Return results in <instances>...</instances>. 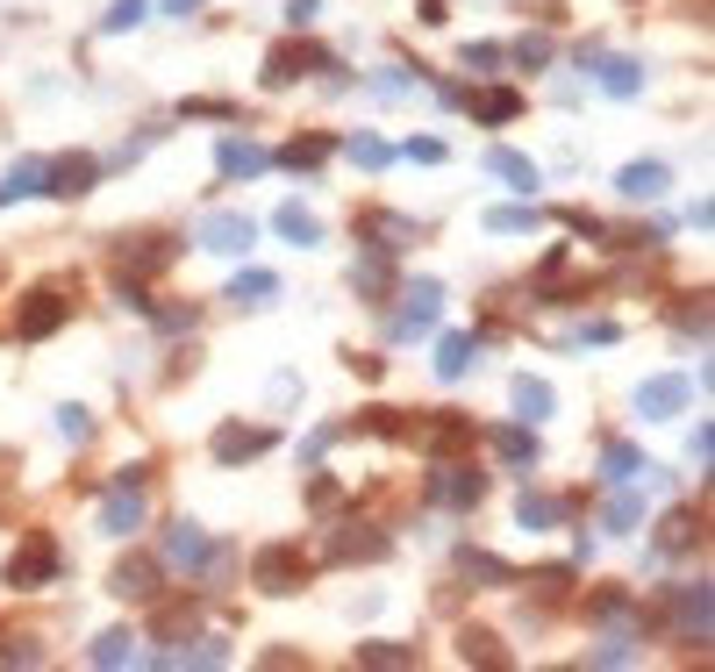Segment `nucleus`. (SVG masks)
I'll return each instance as SVG.
<instances>
[{
    "instance_id": "obj_32",
    "label": "nucleus",
    "mask_w": 715,
    "mask_h": 672,
    "mask_svg": "<svg viewBox=\"0 0 715 672\" xmlns=\"http://www.w3.org/2000/svg\"><path fill=\"white\" fill-rule=\"evenodd\" d=\"M487 229H494V237H529V229H544V215H537L529 201H515V207H494Z\"/></svg>"
},
{
    "instance_id": "obj_40",
    "label": "nucleus",
    "mask_w": 715,
    "mask_h": 672,
    "mask_svg": "<svg viewBox=\"0 0 715 672\" xmlns=\"http://www.w3.org/2000/svg\"><path fill=\"white\" fill-rule=\"evenodd\" d=\"M494 451L509 458V466H537V436L529 430H494Z\"/></svg>"
},
{
    "instance_id": "obj_7",
    "label": "nucleus",
    "mask_w": 715,
    "mask_h": 672,
    "mask_svg": "<svg viewBox=\"0 0 715 672\" xmlns=\"http://www.w3.org/2000/svg\"><path fill=\"white\" fill-rule=\"evenodd\" d=\"M258 586H265V594H293V586H301V558H293V544H265V551H258Z\"/></svg>"
},
{
    "instance_id": "obj_19",
    "label": "nucleus",
    "mask_w": 715,
    "mask_h": 672,
    "mask_svg": "<svg viewBox=\"0 0 715 672\" xmlns=\"http://www.w3.org/2000/svg\"><path fill=\"white\" fill-rule=\"evenodd\" d=\"M487 173H494V179H509V187L523 193V201L537 193V165H529L523 151H509V143H501V151H487Z\"/></svg>"
},
{
    "instance_id": "obj_43",
    "label": "nucleus",
    "mask_w": 715,
    "mask_h": 672,
    "mask_svg": "<svg viewBox=\"0 0 715 672\" xmlns=\"http://www.w3.org/2000/svg\"><path fill=\"white\" fill-rule=\"evenodd\" d=\"M351 165H365V173H379V165H393V151L379 137H351Z\"/></svg>"
},
{
    "instance_id": "obj_48",
    "label": "nucleus",
    "mask_w": 715,
    "mask_h": 672,
    "mask_svg": "<svg viewBox=\"0 0 715 672\" xmlns=\"http://www.w3.org/2000/svg\"><path fill=\"white\" fill-rule=\"evenodd\" d=\"M315 8H323V0H287V22H293V29H308V22H315Z\"/></svg>"
},
{
    "instance_id": "obj_4",
    "label": "nucleus",
    "mask_w": 715,
    "mask_h": 672,
    "mask_svg": "<svg viewBox=\"0 0 715 672\" xmlns=\"http://www.w3.org/2000/svg\"><path fill=\"white\" fill-rule=\"evenodd\" d=\"M308 72H329V51H315V43H279V51L265 58V87H293Z\"/></svg>"
},
{
    "instance_id": "obj_9",
    "label": "nucleus",
    "mask_w": 715,
    "mask_h": 672,
    "mask_svg": "<svg viewBox=\"0 0 715 672\" xmlns=\"http://www.w3.org/2000/svg\"><path fill=\"white\" fill-rule=\"evenodd\" d=\"M58 322H65V301H58V293H29L22 315H15V337H22V344H43Z\"/></svg>"
},
{
    "instance_id": "obj_47",
    "label": "nucleus",
    "mask_w": 715,
    "mask_h": 672,
    "mask_svg": "<svg viewBox=\"0 0 715 672\" xmlns=\"http://www.w3.org/2000/svg\"><path fill=\"white\" fill-rule=\"evenodd\" d=\"M358 287H365V293H387V265H379V251H373V258H365V265H358Z\"/></svg>"
},
{
    "instance_id": "obj_11",
    "label": "nucleus",
    "mask_w": 715,
    "mask_h": 672,
    "mask_svg": "<svg viewBox=\"0 0 715 672\" xmlns=\"http://www.w3.org/2000/svg\"><path fill=\"white\" fill-rule=\"evenodd\" d=\"M208 558H215V544L201 536V522H172V530H165V566H187V572H201Z\"/></svg>"
},
{
    "instance_id": "obj_24",
    "label": "nucleus",
    "mask_w": 715,
    "mask_h": 672,
    "mask_svg": "<svg viewBox=\"0 0 715 672\" xmlns=\"http://www.w3.org/2000/svg\"><path fill=\"white\" fill-rule=\"evenodd\" d=\"M273 229H279V237H287L293 243V251H308V243H323V223H315V215H308V207H279V215H273Z\"/></svg>"
},
{
    "instance_id": "obj_2",
    "label": "nucleus",
    "mask_w": 715,
    "mask_h": 672,
    "mask_svg": "<svg viewBox=\"0 0 715 672\" xmlns=\"http://www.w3.org/2000/svg\"><path fill=\"white\" fill-rule=\"evenodd\" d=\"M58 572H65V551H58L51 536L36 530L29 544H22V558H15V566H8V586H51Z\"/></svg>"
},
{
    "instance_id": "obj_36",
    "label": "nucleus",
    "mask_w": 715,
    "mask_h": 672,
    "mask_svg": "<svg viewBox=\"0 0 715 672\" xmlns=\"http://www.w3.org/2000/svg\"><path fill=\"white\" fill-rule=\"evenodd\" d=\"M29 193H43V165H15V173L0 179V207H15V201H29Z\"/></svg>"
},
{
    "instance_id": "obj_12",
    "label": "nucleus",
    "mask_w": 715,
    "mask_h": 672,
    "mask_svg": "<svg viewBox=\"0 0 715 672\" xmlns=\"http://www.w3.org/2000/svg\"><path fill=\"white\" fill-rule=\"evenodd\" d=\"M665 187H673V173H665L658 157H644V165H623V173H615V193H623V201H658Z\"/></svg>"
},
{
    "instance_id": "obj_21",
    "label": "nucleus",
    "mask_w": 715,
    "mask_h": 672,
    "mask_svg": "<svg viewBox=\"0 0 715 672\" xmlns=\"http://www.w3.org/2000/svg\"><path fill=\"white\" fill-rule=\"evenodd\" d=\"M459 572H465V580H479V586H509V580H515V572H509V558L479 551V544H459Z\"/></svg>"
},
{
    "instance_id": "obj_25",
    "label": "nucleus",
    "mask_w": 715,
    "mask_h": 672,
    "mask_svg": "<svg viewBox=\"0 0 715 672\" xmlns=\"http://www.w3.org/2000/svg\"><path fill=\"white\" fill-rule=\"evenodd\" d=\"M329 558H343V566H351V558H358V566H373V558H387V536H373V530H343V536H329Z\"/></svg>"
},
{
    "instance_id": "obj_6",
    "label": "nucleus",
    "mask_w": 715,
    "mask_h": 672,
    "mask_svg": "<svg viewBox=\"0 0 715 672\" xmlns=\"http://www.w3.org/2000/svg\"><path fill=\"white\" fill-rule=\"evenodd\" d=\"M687 394H694V386H687L680 372L644 380V386H637V415H644V422H665V415H680V408H687Z\"/></svg>"
},
{
    "instance_id": "obj_39",
    "label": "nucleus",
    "mask_w": 715,
    "mask_h": 672,
    "mask_svg": "<svg viewBox=\"0 0 715 672\" xmlns=\"http://www.w3.org/2000/svg\"><path fill=\"white\" fill-rule=\"evenodd\" d=\"M401 301H409V315L437 322V308H443V287H437V279H415V287H401Z\"/></svg>"
},
{
    "instance_id": "obj_10",
    "label": "nucleus",
    "mask_w": 715,
    "mask_h": 672,
    "mask_svg": "<svg viewBox=\"0 0 715 672\" xmlns=\"http://www.w3.org/2000/svg\"><path fill=\"white\" fill-rule=\"evenodd\" d=\"M258 451H273V430H251V422H222V430H215V458H222V466H243V458H258Z\"/></svg>"
},
{
    "instance_id": "obj_30",
    "label": "nucleus",
    "mask_w": 715,
    "mask_h": 672,
    "mask_svg": "<svg viewBox=\"0 0 715 672\" xmlns=\"http://www.w3.org/2000/svg\"><path fill=\"white\" fill-rule=\"evenodd\" d=\"M358 665H373V672H393V665H415V644H393V637H373V644H358Z\"/></svg>"
},
{
    "instance_id": "obj_38",
    "label": "nucleus",
    "mask_w": 715,
    "mask_h": 672,
    "mask_svg": "<svg viewBox=\"0 0 715 672\" xmlns=\"http://www.w3.org/2000/svg\"><path fill=\"white\" fill-rule=\"evenodd\" d=\"M273 293H279L273 272H237V279H229V301H251V308H258V301H273Z\"/></svg>"
},
{
    "instance_id": "obj_41",
    "label": "nucleus",
    "mask_w": 715,
    "mask_h": 672,
    "mask_svg": "<svg viewBox=\"0 0 715 672\" xmlns=\"http://www.w3.org/2000/svg\"><path fill=\"white\" fill-rule=\"evenodd\" d=\"M143 8H151V0H108V15H101V29H108V36H122V29H137V22H143Z\"/></svg>"
},
{
    "instance_id": "obj_44",
    "label": "nucleus",
    "mask_w": 715,
    "mask_h": 672,
    "mask_svg": "<svg viewBox=\"0 0 715 672\" xmlns=\"http://www.w3.org/2000/svg\"><path fill=\"white\" fill-rule=\"evenodd\" d=\"M515 65H529V72H537V65H551V36H523V43H515Z\"/></svg>"
},
{
    "instance_id": "obj_5",
    "label": "nucleus",
    "mask_w": 715,
    "mask_h": 672,
    "mask_svg": "<svg viewBox=\"0 0 715 672\" xmlns=\"http://www.w3.org/2000/svg\"><path fill=\"white\" fill-rule=\"evenodd\" d=\"M158 580H165V566H158V558H143V551H129L108 586H115L122 601H158Z\"/></svg>"
},
{
    "instance_id": "obj_42",
    "label": "nucleus",
    "mask_w": 715,
    "mask_h": 672,
    "mask_svg": "<svg viewBox=\"0 0 715 672\" xmlns=\"http://www.w3.org/2000/svg\"><path fill=\"white\" fill-rule=\"evenodd\" d=\"M222 658H229L222 637H193V651H172V665H222Z\"/></svg>"
},
{
    "instance_id": "obj_27",
    "label": "nucleus",
    "mask_w": 715,
    "mask_h": 672,
    "mask_svg": "<svg viewBox=\"0 0 715 672\" xmlns=\"http://www.w3.org/2000/svg\"><path fill=\"white\" fill-rule=\"evenodd\" d=\"M637 522H644V500L630 494V486H615L609 494V508H601V530H615V536H630Z\"/></svg>"
},
{
    "instance_id": "obj_35",
    "label": "nucleus",
    "mask_w": 715,
    "mask_h": 672,
    "mask_svg": "<svg viewBox=\"0 0 715 672\" xmlns=\"http://www.w3.org/2000/svg\"><path fill=\"white\" fill-rule=\"evenodd\" d=\"M559 516H565V508L551 494H523V500H515V522H523V530H551Z\"/></svg>"
},
{
    "instance_id": "obj_14",
    "label": "nucleus",
    "mask_w": 715,
    "mask_h": 672,
    "mask_svg": "<svg viewBox=\"0 0 715 672\" xmlns=\"http://www.w3.org/2000/svg\"><path fill=\"white\" fill-rule=\"evenodd\" d=\"M358 237H365V243L379 251V258H387V251H401V243L415 237V223H409V215H387V207H373V215L358 223Z\"/></svg>"
},
{
    "instance_id": "obj_34",
    "label": "nucleus",
    "mask_w": 715,
    "mask_h": 672,
    "mask_svg": "<svg viewBox=\"0 0 715 672\" xmlns=\"http://www.w3.org/2000/svg\"><path fill=\"white\" fill-rule=\"evenodd\" d=\"M473 115H479V122H487V129H494V122H515V115H523V93H509V87H494V93H479V101H473Z\"/></svg>"
},
{
    "instance_id": "obj_26",
    "label": "nucleus",
    "mask_w": 715,
    "mask_h": 672,
    "mask_svg": "<svg viewBox=\"0 0 715 672\" xmlns=\"http://www.w3.org/2000/svg\"><path fill=\"white\" fill-rule=\"evenodd\" d=\"M601 87H609L615 101H630V93H644V65H637V58H601Z\"/></svg>"
},
{
    "instance_id": "obj_3",
    "label": "nucleus",
    "mask_w": 715,
    "mask_h": 672,
    "mask_svg": "<svg viewBox=\"0 0 715 672\" xmlns=\"http://www.w3.org/2000/svg\"><path fill=\"white\" fill-rule=\"evenodd\" d=\"M665 616L680 622L694 644H708V580H687V586H665Z\"/></svg>"
},
{
    "instance_id": "obj_45",
    "label": "nucleus",
    "mask_w": 715,
    "mask_h": 672,
    "mask_svg": "<svg viewBox=\"0 0 715 672\" xmlns=\"http://www.w3.org/2000/svg\"><path fill=\"white\" fill-rule=\"evenodd\" d=\"M58 436H65V444H86V436H93L86 408H58Z\"/></svg>"
},
{
    "instance_id": "obj_28",
    "label": "nucleus",
    "mask_w": 715,
    "mask_h": 672,
    "mask_svg": "<svg viewBox=\"0 0 715 672\" xmlns=\"http://www.w3.org/2000/svg\"><path fill=\"white\" fill-rule=\"evenodd\" d=\"M694 544H701V522L687 516V508H680V516H665V522H658V551H665V558L694 551Z\"/></svg>"
},
{
    "instance_id": "obj_16",
    "label": "nucleus",
    "mask_w": 715,
    "mask_h": 672,
    "mask_svg": "<svg viewBox=\"0 0 715 672\" xmlns=\"http://www.w3.org/2000/svg\"><path fill=\"white\" fill-rule=\"evenodd\" d=\"M479 358V337H465V329H451V337H437V380H465Z\"/></svg>"
},
{
    "instance_id": "obj_15",
    "label": "nucleus",
    "mask_w": 715,
    "mask_h": 672,
    "mask_svg": "<svg viewBox=\"0 0 715 672\" xmlns=\"http://www.w3.org/2000/svg\"><path fill=\"white\" fill-rule=\"evenodd\" d=\"M437 500H451V508H479V500H487V472H473V466H443Z\"/></svg>"
},
{
    "instance_id": "obj_1",
    "label": "nucleus",
    "mask_w": 715,
    "mask_h": 672,
    "mask_svg": "<svg viewBox=\"0 0 715 672\" xmlns=\"http://www.w3.org/2000/svg\"><path fill=\"white\" fill-rule=\"evenodd\" d=\"M93 179H101V157H86V151H65L58 165H43V193H58V201H86Z\"/></svg>"
},
{
    "instance_id": "obj_50",
    "label": "nucleus",
    "mask_w": 715,
    "mask_h": 672,
    "mask_svg": "<svg viewBox=\"0 0 715 672\" xmlns=\"http://www.w3.org/2000/svg\"><path fill=\"white\" fill-rule=\"evenodd\" d=\"M193 8H201V0H165V15L179 22V15H193Z\"/></svg>"
},
{
    "instance_id": "obj_31",
    "label": "nucleus",
    "mask_w": 715,
    "mask_h": 672,
    "mask_svg": "<svg viewBox=\"0 0 715 672\" xmlns=\"http://www.w3.org/2000/svg\"><path fill=\"white\" fill-rule=\"evenodd\" d=\"M459 658H473V665H487V672L509 665V651H501L494 630H465V637H459Z\"/></svg>"
},
{
    "instance_id": "obj_49",
    "label": "nucleus",
    "mask_w": 715,
    "mask_h": 672,
    "mask_svg": "<svg viewBox=\"0 0 715 672\" xmlns=\"http://www.w3.org/2000/svg\"><path fill=\"white\" fill-rule=\"evenodd\" d=\"M409 157H415V165H437V157H443V143H429V137H415V143H409Z\"/></svg>"
},
{
    "instance_id": "obj_29",
    "label": "nucleus",
    "mask_w": 715,
    "mask_h": 672,
    "mask_svg": "<svg viewBox=\"0 0 715 672\" xmlns=\"http://www.w3.org/2000/svg\"><path fill=\"white\" fill-rule=\"evenodd\" d=\"M587 616L594 622H637V594L630 586H601L594 601H587Z\"/></svg>"
},
{
    "instance_id": "obj_37",
    "label": "nucleus",
    "mask_w": 715,
    "mask_h": 672,
    "mask_svg": "<svg viewBox=\"0 0 715 672\" xmlns=\"http://www.w3.org/2000/svg\"><path fill=\"white\" fill-rule=\"evenodd\" d=\"M323 157H329V137H301V143H287V151H279V165H287V173H315Z\"/></svg>"
},
{
    "instance_id": "obj_18",
    "label": "nucleus",
    "mask_w": 715,
    "mask_h": 672,
    "mask_svg": "<svg viewBox=\"0 0 715 672\" xmlns=\"http://www.w3.org/2000/svg\"><path fill=\"white\" fill-rule=\"evenodd\" d=\"M601 472H609V486H630L651 472V458L637 444H623V436H609V451H601Z\"/></svg>"
},
{
    "instance_id": "obj_33",
    "label": "nucleus",
    "mask_w": 715,
    "mask_h": 672,
    "mask_svg": "<svg viewBox=\"0 0 715 672\" xmlns=\"http://www.w3.org/2000/svg\"><path fill=\"white\" fill-rule=\"evenodd\" d=\"M86 658H93V665H129V658H137V637H129V630H101Z\"/></svg>"
},
{
    "instance_id": "obj_23",
    "label": "nucleus",
    "mask_w": 715,
    "mask_h": 672,
    "mask_svg": "<svg viewBox=\"0 0 715 672\" xmlns=\"http://www.w3.org/2000/svg\"><path fill=\"white\" fill-rule=\"evenodd\" d=\"M165 258H172V251H165L158 237H129V243H115V265H122V272H158Z\"/></svg>"
},
{
    "instance_id": "obj_17",
    "label": "nucleus",
    "mask_w": 715,
    "mask_h": 672,
    "mask_svg": "<svg viewBox=\"0 0 715 672\" xmlns=\"http://www.w3.org/2000/svg\"><path fill=\"white\" fill-rule=\"evenodd\" d=\"M215 165L229 179H258L265 165H273V151H258V143H243V137H222V151H215Z\"/></svg>"
},
{
    "instance_id": "obj_20",
    "label": "nucleus",
    "mask_w": 715,
    "mask_h": 672,
    "mask_svg": "<svg viewBox=\"0 0 715 672\" xmlns=\"http://www.w3.org/2000/svg\"><path fill=\"white\" fill-rule=\"evenodd\" d=\"M401 436H415L423 451H451V444H465L473 430H465V415H437V422H409Z\"/></svg>"
},
{
    "instance_id": "obj_13",
    "label": "nucleus",
    "mask_w": 715,
    "mask_h": 672,
    "mask_svg": "<svg viewBox=\"0 0 715 672\" xmlns=\"http://www.w3.org/2000/svg\"><path fill=\"white\" fill-rule=\"evenodd\" d=\"M101 530H108V536H137V530H143V486H115V494H108Z\"/></svg>"
},
{
    "instance_id": "obj_8",
    "label": "nucleus",
    "mask_w": 715,
    "mask_h": 672,
    "mask_svg": "<svg viewBox=\"0 0 715 672\" xmlns=\"http://www.w3.org/2000/svg\"><path fill=\"white\" fill-rule=\"evenodd\" d=\"M251 237H258V229L243 223V215H208V223H201V251H215V258H243Z\"/></svg>"
},
{
    "instance_id": "obj_22",
    "label": "nucleus",
    "mask_w": 715,
    "mask_h": 672,
    "mask_svg": "<svg viewBox=\"0 0 715 672\" xmlns=\"http://www.w3.org/2000/svg\"><path fill=\"white\" fill-rule=\"evenodd\" d=\"M551 408H559V394H551L537 372H515V415H523V422H544Z\"/></svg>"
},
{
    "instance_id": "obj_46",
    "label": "nucleus",
    "mask_w": 715,
    "mask_h": 672,
    "mask_svg": "<svg viewBox=\"0 0 715 672\" xmlns=\"http://www.w3.org/2000/svg\"><path fill=\"white\" fill-rule=\"evenodd\" d=\"M501 58H509L501 43H465V65H473V72H494Z\"/></svg>"
}]
</instances>
